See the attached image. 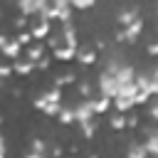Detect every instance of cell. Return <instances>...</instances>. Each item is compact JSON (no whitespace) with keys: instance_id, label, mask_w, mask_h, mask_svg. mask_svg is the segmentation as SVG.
I'll return each mask as SVG.
<instances>
[{"instance_id":"1","label":"cell","mask_w":158,"mask_h":158,"mask_svg":"<svg viewBox=\"0 0 158 158\" xmlns=\"http://www.w3.org/2000/svg\"><path fill=\"white\" fill-rule=\"evenodd\" d=\"M99 89H101V94H106L111 99L136 96V72H133V67L111 59L99 77Z\"/></svg>"},{"instance_id":"2","label":"cell","mask_w":158,"mask_h":158,"mask_svg":"<svg viewBox=\"0 0 158 158\" xmlns=\"http://www.w3.org/2000/svg\"><path fill=\"white\" fill-rule=\"evenodd\" d=\"M141 32H143V20L138 17V20H133L131 25H126L123 30L116 32V42H136Z\"/></svg>"},{"instance_id":"3","label":"cell","mask_w":158,"mask_h":158,"mask_svg":"<svg viewBox=\"0 0 158 158\" xmlns=\"http://www.w3.org/2000/svg\"><path fill=\"white\" fill-rule=\"evenodd\" d=\"M49 0H17V7L22 15H42L47 10Z\"/></svg>"},{"instance_id":"4","label":"cell","mask_w":158,"mask_h":158,"mask_svg":"<svg viewBox=\"0 0 158 158\" xmlns=\"http://www.w3.org/2000/svg\"><path fill=\"white\" fill-rule=\"evenodd\" d=\"M74 114H77V123H84V121L94 118V116H96V111H94V99H81V101L74 106Z\"/></svg>"},{"instance_id":"5","label":"cell","mask_w":158,"mask_h":158,"mask_svg":"<svg viewBox=\"0 0 158 158\" xmlns=\"http://www.w3.org/2000/svg\"><path fill=\"white\" fill-rule=\"evenodd\" d=\"M0 44H2V52H5V57H7V59H12V62H15V59L20 57L22 44H20L15 37H2V40H0Z\"/></svg>"},{"instance_id":"6","label":"cell","mask_w":158,"mask_h":158,"mask_svg":"<svg viewBox=\"0 0 158 158\" xmlns=\"http://www.w3.org/2000/svg\"><path fill=\"white\" fill-rule=\"evenodd\" d=\"M32 37L35 40H47L49 37V17H44V15H40V20L32 25Z\"/></svg>"},{"instance_id":"7","label":"cell","mask_w":158,"mask_h":158,"mask_svg":"<svg viewBox=\"0 0 158 158\" xmlns=\"http://www.w3.org/2000/svg\"><path fill=\"white\" fill-rule=\"evenodd\" d=\"M35 106L42 111V114H47V116H59V111H62V104H54V101H44V99H35Z\"/></svg>"},{"instance_id":"8","label":"cell","mask_w":158,"mask_h":158,"mask_svg":"<svg viewBox=\"0 0 158 158\" xmlns=\"http://www.w3.org/2000/svg\"><path fill=\"white\" fill-rule=\"evenodd\" d=\"M96 59H99L96 49H86V47H79V49H77V62H79V64L89 67V64H94Z\"/></svg>"},{"instance_id":"9","label":"cell","mask_w":158,"mask_h":158,"mask_svg":"<svg viewBox=\"0 0 158 158\" xmlns=\"http://www.w3.org/2000/svg\"><path fill=\"white\" fill-rule=\"evenodd\" d=\"M12 64H15V74L17 77H27V74H32L37 69V62H30V59H15Z\"/></svg>"},{"instance_id":"10","label":"cell","mask_w":158,"mask_h":158,"mask_svg":"<svg viewBox=\"0 0 158 158\" xmlns=\"http://www.w3.org/2000/svg\"><path fill=\"white\" fill-rule=\"evenodd\" d=\"M62 40H64V44H69V47H77V30H74V25L72 22H62Z\"/></svg>"},{"instance_id":"11","label":"cell","mask_w":158,"mask_h":158,"mask_svg":"<svg viewBox=\"0 0 158 158\" xmlns=\"http://www.w3.org/2000/svg\"><path fill=\"white\" fill-rule=\"evenodd\" d=\"M77 49H79V47H69V44H62V47H57V49H54V59H59V62H69V59H77Z\"/></svg>"},{"instance_id":"12","label":"cell","mask_w":158,"mask_h":158,"mask_svg":"<svg viewBox=\"0 0 158 158\" xmlns=\"http://www.w3.org/2000/svg\"><path fill=\"white\" fill-rule=\"evenodd\" d=\"M136 91H146V94H153V81H151V74H146V72L136 74Z\"/></svg>"},{"instance_id":"13","label":"cell","mask_w":158,"mask_h":158,"mask_svg":"<svg viewBox=\"0 0 158 158\" xmlns=\"http://www.w3.org/2000/svg\"><path fill=\"white\" fill-rule=\"evenodd\" d=\"M151 153H148V148H146V143H131L128 146V153H126V158H148Z\"/></svg>"},{"instance_id":"14","label":"cell","mask_w":158,"mask_h":158,"mask_svg":"<svg viewBox=\"0 0 158 158\" xmlns=\"http://www.w3.org/2000/svg\"><path fill=\"white\" fill-rule=\"evenodd\" d=\"M116 20H118L121 27H126V25H131L133 20H138V12H136L133 7H128V10H121V12L116 15Z\"/></svg>"},{"instance_id":"15","label":"cell","mask_w":158,"mask_h":158,"mask_svg":"<svg viewBox=\"0 0 158 158\" xmlns=\"http://www.w3.org/2000/svg\"><path fill=\"white\" fill-rule=\"evenodd\" d=\"M114 106H116V111L123 114V111H128V109L136 106V99H133V96H116V99H114Z\"/></svg>"},{"instance_id":"16","label":"cell","mask_w":158,"mask_h":158,"mask_svg":"<svg viewBox=\"0 0 158 158\" xmlns=\"http://www.w3.org/2000/svg\"><path fill=\"white\" fill-rule=\"evenodd\" d=\"M111 104H114V99L106 96V94H101L99 99H94V111H96V114H104V111H109Z\"/></svg>"},{"instance_id":"17","label":"cell","mask_w":158,"mask_h":158,"mask_svg":"<svg viewBox=\"0 0 158 158\" xmlns=\"http://www.w3.org/2000/svg\"><path fill=\"white\" fill-rule=\"evenodd\" d=\"M44 57V44H30L27 47V59L30 62H40Z\"/></svg>"},{"instance_id":"18","label":"cell","mask_w":158,"mask_h":158,"mask_svg":"<svg viewBox=\"0 0 158 158\" xmlns=\"http://www.w3.org/2000/svg\"><path fill=\"white\" fill-rule=\"evenodd\" d=\"M146 148H148V153H151V156H158V131H148Z\"/></svg>"},{"instance_id":"19","label":"cell","mask_w":158,"mask_h":158,"mask_svg":"<svg viewBox=\"0 0 158 158\" xmlns=\"http://www.w3.org/2000/svg\"><path fill=\"white\" fill-rule=\"evenodd\" d=\"M74 79H77V77H74L72 72L57 74V77H54V86H59V89H62V86H69V84H74Z\"/></svg>"},{"instance_id":"20","label":"cell","mask_w":158,"mask_h":158,"mask_svg":"<svg viewBox=\"0 0 158 158\" xmlns=\"http://www.w3.org/2000/svg\"><path fill=\"white\" fill-rule=\"evenodd\" d=\"M59 123H64V126H69V123H74L77 121V114H74V109H64L62 106V111H59Z\"/></svg>"},{"instance_id":"21","label":"cell","mask_w":158,"mask_h":158,"mask_svg":"<svg viewBox=\"0 0 158 158\" xmlns=\"http://www.w3.org/2000/svg\"><path fill=\"white\" fill-rule=\"evenodd\" d=\"M81 126V136L84 138H91L94 133H96V118H89V121H84V123H79Z\"/></svg>"},{"instance_id":"22","label":"cell","mask_w":158,"mask_h":158,"mask_svg":"<svg viewBox=\"0 0 158 158\" xmlns=\"http://www.w3.org/2000/svg\"><path fill=\"white\" fill-rule=\"evenodd\" d=\"M109 123H111V128H116V131H121V128H126V126H128V123H126V116H123L121 111H118V114H114Z\"/></svg>"},{"instance_id":"23","label":"cell","mask_w":158,"mask_h":158,"mask_svg":"<svg viewBox=\"0 0 158 158\" xmlns=\"http://www.w3.org/2000/svg\"><path fill=\"white\" fill-rule=\"evenodd\" d=\"M62 44H64V40H62V35H59V32H57V35H49V37H47V47H52V52H54L57 47H62Z\"/></svg>"},{"instance_id":"24","label":"cell","mask_w":158,"mask_h":158,"mask_svg":"<svg viewBox=\"0 0 158 158\" xmlns=\"http://www.w3.org/2000/svg\"><path fill=\"white\" fill-rule=\"evenodd\" d=\"M94 2H96V0H72V7H74V10H89Z\"/></svg>"},{"instance_id":"25","label":"cell","mask_w":158,"mask_h":158,"mask_svg":"<svg viewBox=\"0 0 158 158\" xmlns=\"http://www.w3.org/2000/svg\"><path fill=\"white\" fill-rule=\"evenodd\" d=\"M15 40H17V42H20L22 47H27V44H30V42L35 40V37H32V32H20V35H17Z\"/></svg>"},{"instance_id":"26","label":"cell","mask_w":158,"mask_h":158,"mask_svg":"<svg viewBox=\"0 0 158 158\" xmlns=\"http://www.w3.org/2000/svg\"><path fill=\"white\" fill-rule=\"evenodd\" d=\"M30 151H35V153H44V151H47V146H44V141H42V138H35V141H32V146H30Z\"/></svg>"},{"instance_id":"27","label":"cell","mask_w":158,"mask_h":158,"mask_svg":"<svg viewBox=\"0 0 158 158\" xmlns=\"http://www.w3.org/2000/svg\"><path fill=\"white\" fill-rule=\"evenodd\" d=\"M12 72H15V64H10V62H5V64L0 67V77H2V79H7Z\"/></svg>"},{"instance_id":"28","label":"cell","mask_w":158,"mask_h":158,"mask_svg":"<svg viewBox=\"0 0 158 158\" xmlns=\"http://www.w3.org/2000/svg\"><path fill=\"white\" fill-rule=\"evenodd\" d=\"M148 114H151V118H153V121H158V99H153V101H151Z\"/></svg>"},{"instance_id":"29","label":"cell","mask_w":158,"mask_h":158,"mask_svg":"<svg viewBox=\"0 0 158 158\" xmlns=\"http://www.w3.org/2000/svg\"><path fill=\"white\" fill-rule=\"evenodd\" d=\"M79 94H81L84 99H89V94H91V86H89V81H81V84H79Z\"/></svg>"},{"instance_id":"30","label":"cell","mask_w":158,"mask_h":158,"mask_svg":"<svg viewBox=\"0 0 158 158\" xmlns=\"http://www.w3.org/2000/svg\"><path fill=\"white\" fill-rule=\"evenodd\" d=\"M148 96H151V94H146V91H136V96H133V99H136V104H146V101H148Z\"/></svg>"},{"instance_id":"31","label":"cell","mask_w":158,"mask_h":158,"mask_svg":"<svg viewBox=\"0 0 158 158\" xmlns=\"http://www.w3.org/2000/svg\"><path fill=\"white\" fill-rule=\"evenodd\" d=\"M151 81H153V94H158V67L151 72Z\"/></svg>"},{"instance_id":"32","label":"cell","mask_w":158,"mask_h":158,"mask_svg":"<svg viewBox=\"0 0 158 158\" xmlns=\"http://www.w3.org/2000/svg\"><path fill=\"white\" fill-rule=\"evenodd\" d=\"M12 25H15V30H22V27L27 25V15H22V17H17V20L12 22Z\"/></svg>"},{"instance_id":"33","label":"cell","mask_w":158,"mask_h":158,"mask_svg":"<svg viewBox=\"0 0 158 158\" xmlns=\"http://www.w3.org/2000/svg\"><path fill=\"white\" fill-rule=\"evenodd\" d=\"M148 54L151 57H158V42H151L148 44Z\"/></svg>"},{"instance_id":"34","label":"cell","mask_w":158,"mask_h":158,"mask_svg":"<svg viewBox=\"0 0 158 158\" xmlns=\"http://www.w3.org/2000/svg\"><path fill=\"white\" fill-rule=\"evenodd\" d=\"M49 67V57H42L40 62H37V69H47Z\"/></svg>"},{"instance_id":"35","label":"cell","mask_w":158,"mask_h":158,"mask_svg":"<svg viewBox=\"0 0 158 158\" xmlns=\"http://www.w3.org/2000/svg\"><path fill=\"white\" fill-rule=\"evenodd\" d=\"M126 123H128V128H136L138 126V118L136 116H126Z\"/></svg>"},{"instance_id":"36","label":"cell","mask_w":158,"mask_h":158,"mask_svg":"<svg viewBox=\"0 0 158 158\" xmlns=\"http://www.w3.org/2000/svg\"><path fill=\"white\" fill-rule=\"evenodd\" d=\"M25 158H47V153H35V151H30Z\"/></svg>"},{"instance_id":"37","label":"cell","mask_w":158,"mask_h":158,"mask_svg":"<svg viewBox=\"0 0 158 158\" xmlns=\"http://www.w3.org/2000/svg\"><path fill=\"white\" fill-rule=\"evenodd\" d=\"M52 156H54V158H62V148L54 146V148H52Z\"/></svg>"}]
</instances>
